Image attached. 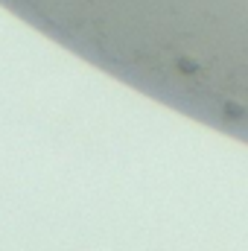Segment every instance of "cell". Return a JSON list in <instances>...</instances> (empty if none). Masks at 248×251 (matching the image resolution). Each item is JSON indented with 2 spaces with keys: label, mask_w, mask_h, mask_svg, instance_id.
I'll list each match as a JSON object with an SVG mask.
<instances>
[{
  "label": "cell",
  "mask_w": 248,
  "mask_h": 251,
  "mask_svg": "<svg viewBox=\"0 0 248 251\" xmlns=\"http://www.w3.org/2000/svg\"><path fill=\"white\" fill-rule=\"evenodd\" d=\"M178 67L187 70V73H196V70H198V64H190V62H178Z\"/></svg>",
  "instance_id": "cell-1"
}]
</instances>
